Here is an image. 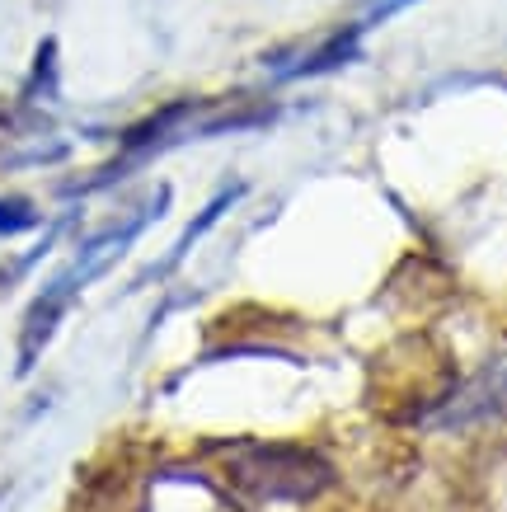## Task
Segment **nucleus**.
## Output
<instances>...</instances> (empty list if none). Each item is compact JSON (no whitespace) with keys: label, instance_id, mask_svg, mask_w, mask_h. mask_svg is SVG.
<instances>
[{"label":"nucleus","instance_id":"f257e3e1","mask_svg":"<svg viewBox=\"0 0 507 512\" xmlns=\"http://www.w3.org/2000/svg\"><path fill=\"white\" fill-rule=\"evenodd\" d=\"M226 456L221 475L254 503H306L329 484V461L306 447H282V442H226L216 447Z\"/></svg>","mask_w":507,"mask_h":512},{"label":"nucleus","instance_id":"f03ea898","mask_svg":"<svg viewBox=\"0 0 507 512\" xmlns=\"http://www.w3.org/2000/svg\"><path fill=\"white\" fill-rule=\"evenodd\" d=\"M33 221H38V212H33L24 198H10V202H0V235H19V231H29Z\"/></svg>","mask_w":507,"mask_h":512}]
</instances>
